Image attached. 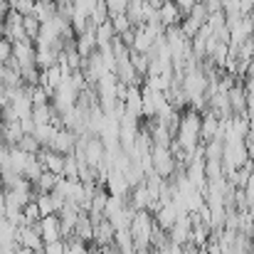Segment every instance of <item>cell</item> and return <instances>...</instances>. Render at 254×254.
I'll use <instances>...</instances> for the list:
<instances>
[{
  "instance_id": "cell-1",
  "label": "cell",
  "mask_w": 254,
  "mask_h": 254,
  "mask_svg": "<svg viewBox=\"0 0 254 254\" xmlns=\"http://www.w3.org/2000/svg\"><path fill=\"white\" fill-rule=\"evenodd\" d=\"M158 20L170 27V25H180V20H183V12L178 10V5L173 2V0H166L161 7H158Z\"/></svg>"
},
{
  "instance_id": "cell-2",
  "label": "cell",
  "mask_w": 254,
  "mask_h": 254,
  "mask_svg": "<svg viewBox=\"0 0 254 254\" xmlns=\"http://www.w3.org/2000/svg\"><path fill=\"white\" fill-rule=\"evenodd\" d=\"M22 27H25V35H27L30 40H37L42 22H40V20H37L35 15H25V17H22Z\"/></svg>"
},
{
  "instance_id": "cell-3",
  "label": "cell",
  "mask_w": 254,
  "mask_h": 254,
  "mask_svg": "<svg viewBox=\"0 0 254 254\" xmlns=\"http://www.w3.org/2000/svg\"><path fill=\"white\" fill-rule=\"evenodd\" d=\"M111 25H114V30H116V35H121V32H126V30H131V27H133L126 12H119V15H111Z\"/></svg>"
},
{
  "instance_id": "cell-4",
  "label": "cell",
  "mask_w": 254,
  "mask_h": 254,
  "mask_svg": "<svg viewBox=\"0 0 254 254\" xmlns=\"http://www.w3.org/2000/svg\"><path fill=\"white\" fill-rule=\"evenodd\" d=\"M45 254H69V245H64L62 240L47 242V245H45Z\"/></svg>"
},
{
  "instance_id": "cell-5",
  "label": "cell",
  "mask_w": 254,
  "mask_h": 254,
  "mask_svg": "<svg viewBox=\"0 0 254 254\" xmlns=\"http://www.w3.org/2000/svg\"><path fill=\"white\" fill-rule=\"evenodd\" d=\"M173 2L178 5V10H180V12H183V17H185V15L195 7V2H197V0H173Z\"/></svg>"
},
{
  "instance_id": "cell-6",
  "label": "cell",
  "mask_w": 254,
  "mask_h": 254,
  "mask_svg": "<svg viewBox=\"0 0 254 254\" xmlns=\"http://www.w3.org/2000/svg\"><path fill=\"white\" fill-rule=\"evenodd\" d=\"M247 212H250V217H252V220H254V202H252V205H250V210H247Z\"/></svg>"
},
{
  "instance_id": "cell-7",
  "label": "cell",
  "mask_w": 254,
  "mask_h": 254,
  "mask_svg": "<svg viewBox=\"0 0 254 254\" xmlns=\"http://www.w3.org/2000/svg\"><path fill=\"white\" fill-rule=\"evenodd\" d=\"M197 2H202V0H197Z\"/></svg>"
}]
</instances>
